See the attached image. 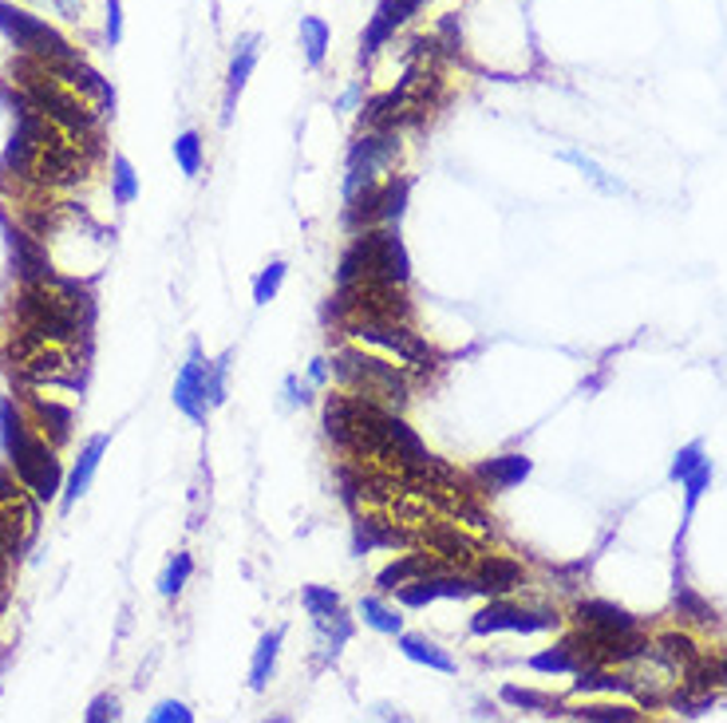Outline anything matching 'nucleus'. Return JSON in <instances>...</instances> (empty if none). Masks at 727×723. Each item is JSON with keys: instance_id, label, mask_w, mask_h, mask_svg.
Here are the masks:
<instances>
[{"instance_id": "nucleus-45", "label": "nucleus", "mask_w": 727, "mask_h": 723, "mask_svg": "<svg viewBox=\"0 0 727 723\" xmlns=\"http://www.w3.org/2000/svg\"><path fill=\"white\" fill-rule=\"evenodd\" d=\"M56 4H60V0H56Z\"/></svg>"}, {"instance_id": "nucleus-36", "label": "nucleus", "mask_w": 727, "mask_h": 723, "mask_svg": "<svg viewBox=\"0 0 727 723\" xmlns=\"http://www.w3.org/2000/svg\"><path fill=\"white\" fill-rule=\"evenodd\" d=\"M427 542H431V549H436V554H443V558H463L467 561L470 558V542L467 537H458V534H451V530H436V534L427 537Z\"/></svg>"}, {"instance_id": "nucleus-41", "label": "nucleus", "mask_w": 727, "mask_h": 723, "mask_svg": "<svg viewBox=\"0 0 727 723\" xmlns=\"http://www.w3.org/2000/svg\"><path fill=\"white\" fill-rule=\"evenodd\" d=\"M123 40V4L119 0H107V44H119Z\"/></svg>"}, {"instance_id": "nucleus-21", "label": "nucleus", "mask_w": 727, "mask_h": 723, "mask_svg": "<svg viewBox=\"0 0 727 723\" xmlns=\"http://www.w3.org/2000/svg\"><path fill=\"white\" fill-rule=\"evenodd\" d=\"M329 48H333V28L324 16H301V52L309 68H324L329 60Z\"/></svg>"}, {"instance_id": "nucleus-35", "label": "nucleus", "mask_w": 727, "mask_h": 723, "mask_svg": "<svg viewBox=\"0 0 727 723\" xmlns=\"http://www.w3.org/2000/svg\"><path fill=\"white\" fill-rule=\"evenodd\" d=\"M656 652L665 656L668 664H692L696 661V644L688 641V637H680V632H668V637H660V644H656Z\"/></svg>"}, {"instance_id": "nucleus-4", "label": "nucleus", "mask_w": 727, "mask_h": 723, "mask_svg": "<svg viewBox=\"0 0 727 723\" xmlns=\"http://www.w3.org/2000/svg\"><path fill=\"white\" fill-rule=\"evenodd\" d=\"M0 32H4L24 56H32V60L63 63V60H75V56H80V48H72V44L63 40L52 24L40 21V16H32V12H24V9H16V4H9V0H0Z\"/></svg>"}, {"instance_id": "nucleus-32", "label": "nucleus", "mask_w": 727, "mask_h": 723, "mask_svg": "<svg viewBox=\"0 0 727 723\" xmlns=\"http://www.w3.org/2000/svg\"><path fill=\"white\" fill-rule=\"evenodd\" d=\"M190 578H194V558H190V554H175L170 566L163 569V578H158V593H163V597H178V593L187 590Z\"/></svg>"}, {"instance_id": "nucleus-13", "label": "nucleus", "mask_w": 727, "mask_h": 723, "mask_svg": "<svg viewBox=\"0 0 727 723\" xmlns=\"http://www.w3.org/2000/svg\"><path fill=\"white\" fill-rule=\"evenodd\" d=\"M475 581H478V590H482V597H506V593H514L522 581H526V573H522V566L514 558L490 554V558L478 561Z\"/></svg>"}, {"instance_id": "nucleus-23", "label": "nucleus", "mask_w": 727, "mask_h": 723, "mask_svg": "<svg viewBox=\"0 0 727 723\" xmlns=\"http://www.w3.org/2000/svg\"><path fill=\"white\" fill-rule=\"evenodd\" d=\"M573 696H589V692H621L633 696L636 684L629 676H617V672H601V668H577L573 672Z\"/></svg>"}, {"instance_id": "nucleus-7", "label": "nucleus", "mask_w": 727, "mask_h": 723, "mask_svg": "<svg viewBox=\"0 0 727 723\" xmlns=\"http://www.w3.org/2000/svg\"><path fill=\"white\" fill-rule=\"evenodd\" d=\"M470 597H482L478 581L467 578V573H451V569H431V573L395 590V605H404V609H427L436 601H470Z\"/></svg>"}, {"instance_id": "nucleus-39", "label": "nucleus", "mask_w": 727, "mask_h": 723, "mask_svg": "<svg viewBox=\"0 0 727 723\" xmlns=\"http://www.w3.org/2000/svg\"><path fill=\"white\" fill-rule=\"evenodd\" d=\"M194 723V712H190L187 703H178V700H163L155 708V712H151V723Z\"/></svg>"}, {"instance_id": "nucleus-29", "label": "nucleus", "mask_w": 727, "mask_h": 723, "mask_svg": "<svg viewBox=\"0 0 727 723\" xmlns=\"http://www.w3.org/2000/svg\"><path fill=\"white\" fill-rule=\"evenodd\" d=\"M36 415H40V435L44 439H52V443H63L68 435H72V412L60 407V403H44V400H32Z\"/></svg>"}, {"instance_id": "nucleus-20", "label": "nucleus", "mask_w": 727, "mask_h": 723, "mask_svg": "<svg viewBox=\"0 0 727 723\" xmlns=\"http://www.w3.org/2000/svg\"><path fill=\"white\" fill-rule=\"evenodd\" d=\"M531 672H541V676H570V672L582 668V656H577V644L573 641H561L553 649H541L534 652L531 661H526Z\"/></svg>"}, {"instance_id": "nucleus-8", "label": "nucleus", "mask_w": 727, "mask_h": 723, "mask_svg": "<svg viewBox=\"0 0 727 723\" xmlns=\"http://www.w3.org/2000/svg\"><path fill=\"white\" fill-rule=\"evenodd\" d=\"M210 368H214V360H206L202 348L190 344V356L175 380V407L187 415L190 424H206V415L214 412L210 407Z\"/></svg>"}, {"instance_id": "nucleus-17", "label": "nucleus", "mask_w": 727, "mask_h": 723, "mask_svg": "<svg viewBox=\"0 0 727 723\" xmlns=\"http://www.w3.org/2000/svg\"><path fill=\"white\" fill-rule=\"evenodd\" d=\"M577 620L582 629H605V632H636V617L613 601H582L577 605Z\"/></svg>"}, {"instance_id": "nucleus-14", "label": "nucleus", "mask_w": 727, "mask_h": 723, "mask_svg": "<svg viewBox=\"0 0 727 723\" xmlns=\"http://www.w3.org/2000/svg\"><path fill=\"white\" fill-rule=\"evenodd\" d=\"M395 649L404 652L412 664H424L427 672H439V676H455L458 664L448 649H439L436 641H427L424 632H400L395 637Z\"/></svg>"}, {"instance_id": "nucleus-1", "label": "nucleus", "mask_w": 727, "mask_h": 723, "mask_svg": "<svg viewBox=\"0 0 727 723\" xmlns=\"http://www.w3.org/2000/svg\"><path fill=\"white\" fill-rule=\"evenodd\" d=\"M412 281V258L395 226H372L353 234L344 249L336 285H384V289H404Z\"/></svg>"}, {"instance_id": "nucleus-28", "label": "nucleus", "mask_w": 727, "mask_h": 723, "mask_svg": "<svg viewBox=\"0 0 727 723\" xmlns=\"http://www.w3.org/2000/svg\"><path fill=\"white\" fill-rule=\"evenodd\" d=\"M285 277H289V261L273 258L270 265H265V269L258 273V277H253V305H258V309H265L270 300H277V293H281V285H285Z\"/></svg>"}, {"instance_id": "nucleus-33", "label": "nucleus", "mask_w": 727, "mask_h": 723, "mask_svg": "<svg viewBox=\"0 0 727 723\" xmlns=\"http://www.w3.org/2000/svg\"><path fill=\"white\" fill-rule=\"evenodd\" d=\"M676 609H680V617L688 620H700V625H716V609L707 605L700 593H692L688 585H676Z\"/></svg>"}, {"instance_id": "nucleus-30", "label": "nucleus", "mask_w": 727, "mask_h": 723, "mask_svg": "<svg viewBox=\"0 0 727 723\" xmlns=\"http://www.w3.org/2000/svg\"><path fill=\"white\" fill-rule=\"evenodd\" d=\"M111 198L119 202V206H131V202L139 198V175L127 155L111 158Z\"/></svg>"}, {"instance_id": "nucleus-25", "label": "nucleus", "mask_w": 727, "mask_h": 723, "mask_svg": "<svg viewBox=\"0 0 727 723\" xmlns=\"http://www.w3.org/2000/svg\"><path fill=\"white\" fill-rule=\"evenodd\" d=\"M565 715L585 723H636L641 712L633 703H585V708H565Z\"/></svg>"}, {"instance_id": "nucleus-3", "label": "nucleus", "mask_w": 727, "mask_h": 723, "mask_svg": "<svg viewBox=\"0 0 727 723\" xmlns=\"http://www.w3.org/2000/svg\"><path fill=\"white\" fill-rule=\"evenodd\" d=\"M333 376L360 400H372L380 407H404L407 403V376L395 364L380 356H364V348H341L333 360Z\"/></svg>"}, {"instance_id": "nucleus-40", "label": "nucleus", "mask_w": 727, "mask_h": 723, "mask_svg": "<svg viewBox=\"0 0 727 723\" xmlns=\"http://www.w3.org/2000/svg\"><path fill=\"white\" fill-rule=\"evenodd\" d=\"M119 720V700L115 696H95L92 708H87V723H107Z\"/></svg>"}, {"instance_id": "nucleus-44", "label": "nucleus", "mask_w": 727, "mask_h": 723, "mask_svg": "<svg viewBox=\"0 0 727 723\" xmlns=\"http://www.w3.org/2000/svg\"><path fill=\"white\" fill-rule=\"evenodd\" d=\"M719 680L727 684V661H719Z\"/></svg>"}, {"instance_id": "nucleus-22", "label": "nucleus", "mask_w": 727, "mask_h": 723, "mask_svg": "<svg viewBox=\"0 0 727 723\" xmlns=\"http://www.w3.org/2000/svg\"><path fill=\"white\" fill-rule=\"evenodd\" d=\"M407 198H412V178L388 175L380 182V226H400L404 222Z\"/></svg>"}, {"instance_id": "nucleus-15", "label": "nucleus", "mask_w": 727, "mask_h": 723, "mask_svg": "<svg viewBox=\"0 0 727 723\" xmlns=\"http://www.w3.org/2000/svg\"><path fill=\"white\" fill-rule=\"evenodd\" d=\"M431 569H448L443 561H436L431 554H404V558H395L392 566H384L380 573H376V590L384 593H395L400 585H407V581L424 578V573H431Z\"/></svg>"}, {"instance_id": "nucleus-27", "label": "nucleus", "mask_w": 727, "mask_h": 723, "mask_svg": "<svg viewBox=\"0 0 727 723\" xmlns=\"http://www.w3.org/2000/svg\"><path fill=\"white\" fill-rule=\"evenodd\" d=\"M502 703L519 708V712H541V715H565V708H553L550 696L534 692V688H519V684H502Z\"/></svg>"}, {"instance_id": "nucleus-9", "label": "nucleus", "mask_w": 727, "mask_h": 723, "mask_svg": "<svg viewBox=\"0 0 727 723\" xmlns=\"http://www.w3.org/2000/svg\"><path fill=\"white\" fill-rule=\"evenodd\" d=\"M353 336L364 344H376V348L392 352V356H400L404 364H416V368H427V360H431V348H427L404 321H360L353 329Z\"/></svg>"}, {"instance_id": "nucleus-2", "label": "nucleus", "mask_w": 727, "mask_h": 723, "mask_svg": "<svg viewBox=\"0 0 727 723\" xmlns=\"http://www.w3.org/2000/svg\"><path fill=\"white\" fill-rule=\"evenodd\" d=\"M0 439H4L9 463L16 471V478L24 483V490H32L40 502H52L56 490H63L60 463L52 455V443L28 427L16 400H0Z\"/></svg>"}, {"instance_id": "nucleus-37", "label": "nucleus", "mask_w": 727, "mask_h": 723, "mask_svg": "<svg viewBox=\"0 0 727 723\" xmlns=\"http://www.w3.org/2000/svg\"><path fill=\"white\" fill-rule=\"evenodd\" d=\"M229 400V352L210 368V407H222Z\"/></svg>"}, {"instance_id": "nucleus-16", "label": "nucleus", "mask_w": 727, "mask_h": 723, "mask_svg": "<svg viewBox=\"0 0 727 723\" xmlns=\"http://www.w3.org/2000/svg\"><path fill=\"white\" fill-rule=\"evenodd\" d=\"M534 463L526 455H499V459H487V463L475 466V475L490 486V490H514L531 478Z\"/></svg>"}, {"instance_id": "nucleus-11", "label": "nucleus", "mask_w": 727, "mask_h": 723, "mask_svg": "<svg viewBox=\"0 0 727 723\" xmlns=\"http://www.w3.org/2000/svg\"><path fill=\"white\" fill-rule=\"evenodd\" d=\"M261 36L258 32H246L234 48V60H229V72H226V99H222V123H234V111H238V99L246 92V83L250 75L258 72V56H261Z\"/></svg>"}, {"instance_id": "nucleus-31", "label": "nucleus", "mask_w": 727, "mask_h": 723, "mask_svg": "<svg viewBox=\"0 0 727 723\" xmlns=\"http://www.w3.org/2000/svg\"><path fill=\"white\" fill-rule=\"evenodd\" d=\"M684 522H680V537H684V530H688V522H692V518H696V507H700V498L707 495V486H712V463H700L696 471H692V475L684 478Z\"/></svg>"}, {"instance_id": "nucleus-42", "label": "nucleus", "mask_w": 727, "mask_h": 723, "mask_svg": "<svg viewBox=\"0 0 727 723\" xmlns=\"http://www.w3.org/2000/svg\"><path fill=\"white\" fill-rule=\"evenodd\" d=\"M285 392H289V403H309V388H297V376H289V380H285Z\"/></svg>"}, {"instance_id": "nucleus-38", "label": "nucleus", "mask_w": 727, "mask_h": 723, "mask_svg": "<svg viewBox=\"0 0 727 723\" xmlns=\"http://www.w3.org/2000/svg\"><path fill=\"white\" fill-rule=\"evenodd\" d=\"M672 703H676V712H680V715H688V720H700V715H707V708L716 703V696H712V692H700V696L680 692Z\"/></svg>"}, {"instance_id": "nucleus-10", "label": "nucleus", "mask_w": 727, "mask_h": 723, "mask_svg": "<svg viewBox=\"0 0 727 723\" xmlns=\"http://www.w3.org/2000/svg\"><path fill=\"white\" fill-rule=\"evenodd\" d=\"M424 4H431V0H380L372 12V21H368V28H364V40H360V63L372 60L380 48H384L388 40H392L395 32L404 28L407 21H416L419 9Z\"/></svg>"}, {"instance_id": "nucleus-12", "label": "nucleus", "mask_w": 727, "mask_h": 723, "mask_svg": "<svg viewBox=\"0 0 727 723\" xmlns=\"http://www.w3.org/2000/svg\"><path fill=\"white\" fill-rule=\"evenodd\" d=\"M107 443H111V435H92V439L84 443V451H80V459H75V466H72V475H68V483H63V507H75V502L87 495L95 471H99V463H104Z\"/></svg>"}, {"instance_id": "nucleus-6", "label": "nucleus", "mask_w": 727, "mask_h": 723, "mask_svg": "<svg viewBox=\"0 0 727 723\" xmlns=\"http://www.w3.org/2000/svg\"><path fill=\"white\" fill-rule=\"evenodd\" d=\"M395 155H400V134H395V127H372V131H364L360 139L348 146L344 198H353L356 190H364L368 182L384 178V170L392 166Z\"/></svg>"}, {"instance_id": "nucleus-18", "label": "nucleus", "mask_w": 727, "mask_h": 723, "mask_svg": "<svg viewBox=\"0 0 727 723\" xmlns=\"http://www.w3.org/2000/svg\"><path fill=\"white\" fill-rule=\"evenodd\" d=\"M281 644H285V625L277 629L261 632L258 649L250 656V688L253 692H265V684L273 680V672H277V656H281Z\"/></svg>"}, {"instance_id": "nucleus-34", "label": "nucleus", "mask_w": 727, "mask_h": 723, "mask_svg": "<svg viewBox=\"0 0 727 723\" xmlns=\"http://www.w3.org/2000/svg\"><path fill=\"white\" fill-rule=\"evenodd\" d=\"M700 463H704V443H700V439H692V443L680 447V451H676V455H672V466H668V478H672V483H684V478L692 475V471H696Z\"/></svg>"}, {"instance_id": "nucleus-43", "label": "nucleus", "mask_w": 727, "mask_h": 723, "mask_svg": "<svg viewBox=\"0 0 727 723\" xmlns=\"http://www.w3.org/2000/svg\"><path fill=\"white\" fill-rule=\"evenodd\" d=\"M309 380L312 383H329V360H312L309 364Z\"/></svg>"}, {"instance_id": "nucleus-26", "label": "nucleus", "mask_w": 727, "mask_h": 723, "mask_svg": "<svg viewBox=\"0 0 727 723\" xmlns=\"http://www.w3.org/2000/svg\"><path fill=\"white\" fill-rule=\"evenodd\" d=\"M175 163L178 170L187 178H198L202 175V166H206V143H202V134L198 131H182L175 139Z\"/></svg>"}, {"instance_id": "nucleus-5", "label": "nucleus", "mask_w": 727, "mask_h": 723, "mask_svg": "<svg viewBox=\"0 0 727 723\" xmlns=\"http://www.w3.org/2000/svg\"><path fill=\"white\" fill-rule=\"evenodd\" d=\"M561 617L553 609H531L519 601L490 597L482 609L470 617V637H499V632H519V637H534V632L558 629Z\"/></svg>"}, {"instance_id": "nucleus-24", "label": "nucleus", "mask_w": 727, "mask_h": 723, "mask_svg": "<svg viewBox=\"0 0 727 723\" xmlns=\"http://www.w3.org/2000/svg\"><path fill=\"white\" fill-rule=\"evenodd\" d=\"M301 609L312 617V625H324V620H333L344 605H341V593H336L333 585H305Z\"/></svg>"}, {"instance_id": "nucleus-19", "label": "nucleus", "mask_w": 727, "mask_h": 723, "mask_svg": "<svg viewBox=\"0 0 727 723\" xmlns=\"http://www.w3.org/2000/svg\"><path fill=\"white\" fill-rule=\"evenodd\" d=\"M356 617L372 632H380V637H400L404 632V613L388 605L384 593H368V597L356 601Z\"/></svg>"}]
</instances>
